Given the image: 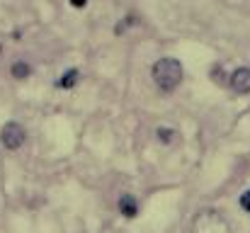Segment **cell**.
<instances>
[{
	"mask_svg": "<svg viewBox=\"0 0 250 233\" xmlns=\"http://www.w3.org/2000/svg\"><path fill=\"white\" fill-rule=\"evenodd\" d=\"M153 80L163 92H172L182 80V66L177 59H158L153 64Z\"/></svg>",
	"mask_w": 250,
	"mask_h": 233,
	"instance_id": "cell-1",
	"label": "cell"
},
{
	"mask_svg": "<svg viewBox=\"0 0 250 233\" xmlns=\"http://www.w3.org/2000/svg\"><path fill=\"white\" fill-rule=\"evenodd\" d=\"M189 233H231L226 219L219 214V212H199L194 219H192V226H189Z\"/></svg>",
	"mask_w": 250,
	"mask_h": 233,
	"instance_id": "cell-2",
	"label": "cell"
},
{
	"mask_svg": "<svg viewBox=\"0 0 250 233\" xmlns=\"http://www.w3.org/2000/svg\"><path fill=\"white\" fill-rule=\"evenodd\" d=\"M0 141H2L5 148L17 151V148L24 144V129H22V124H17V122H7V124L2 127V131H0Z\"/></svg>",
	"mask_w": 250,
	"mask_h": 233,
	"instance_id": "cell-3",
	"label": "cell"
},
{
	"mask_svg": "<svg viewBox=\"0 0 250 233\" xmlns=\"http://www.w3.org/2000/svg\"><path fill=\"white\" fill-rule=\"evenodd\" d=\"M231 87H233L236 92H241V95L250 92V68H238V71H233V76H231Z\"/></svg>",
	"mask_w": 250,
	"mask_h": 233,
	"instance_id": "cell-4",
	"label": "cell"
},
{
	"mask_svg": "<svg viewBox=\"0 0 250 233\" xmlns=\"http://www.w3.org/2000/svg\"><path fill=\"white\" fill-rule=\"evenodd\" d=\"M119 212H122L126 219H134V216H136V212H139V207H136V199H134L131 194H124V197L119 199Z\"/></svg>",
	"mask_w": 250,
	"mask_h": 233,
	"instance_id": "cell-5",
	"label": "cell"
},
{
	"mask_svg": "<svg viewBox=\"0 0 250 233\" xmlns=\"http://www.w3.org/2000/svg\"><path fill=\"white\" fill-rule=\"evenodd\" d=\"M78 83V71H66L63 78L59 80V87H73Z\"/></svg>",
	"mask_w": 250,
	"mask_h": 233,
	"instance_id": "cell-6",
	"label": "cell"
},
{
	"mask_svg": "<svg viewBox=\"0 0 250 233\" xmlns=\"http://www.w3.org/2000/svg\"><path fill=\"white\" fill-rule=\"evenodd\" d=\"M12 76L15 78H27L29 76V66H27V64H15V66H12Z\"/></svg>",
	"mask_w": 250,
	"mask_h": 233,
	"instance_id": "cell-7",
	"label": "cell"
},
{
	"mask_svg": "<svg viewBox=\"0 0 250 233\" xmlns=\"http://www.w3.org/2000/svg\"><path fill=\"white\" fill-rule=\"evenodd\" d=\"M158 136H161V141H163V144H170L175 134H172V131H167V129H158Z\"/></svg>",
	"mask_w": 250,
	"mask_h": 233,
	"instance_id": "cell-8",
	"label": "cell"
},
{
	"mask_svg": "<svg viewBox=\"0 0 250 233\" xmlns=\"http://www.w3.org/2000/svg\"><path fill=\"white\" fill-rule=\"evenodd\" d=\"M241 207H243V209L250 214V190H248V192H243V197H241Z\"/></svg>",
	"mask_w": 250,
	"mask_h": 233,
	"instance_id": "cell-9",
	"label": "cell"
},
{
	"mask_svg": "<svg viewBox=\"0 0 250 233\" xmlns=\"http://www.w3.org/2000/svg\"><path fill=\"white\" fill-rule=\"evenodd\" d=\"M68 2H71L73 7H85V5H87V0H68Z\"/></svg>",
	"mask_w": 250,
	"mask_h": 233,
	"instance_id": "cell-10",
	"label": "cell"
}]
</instances>
